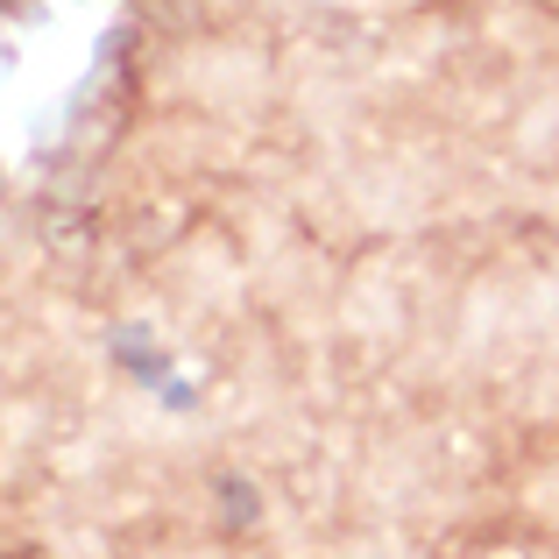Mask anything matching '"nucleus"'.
<instances>
[{
    "label": "nucleus",
    "mask_w": 559,
    "mask_h": 559,
    "mask_svg": "<svg viewBox=\"0 0 559 559\" xmlns=\"http://www.w3.org/2000/svg\"><path fill=\"white\" fill-rule=\"evenodd\" d=\"M114 361H121L135 382H150V390H164V382H170V355L156 341H142V333H114Z\"/></svg>",
    "instance_id": "obj_1"
},
{
    "label": "nucleus",
    "mask_w": 559,
    "mask_h": 559,
    "mask_svg": "<svg viewBox=\"0 0 559 559\" xmlns=\"http://www.w3.org/2000/svg\"><path fill=\"white\" fill-rule=\"evenodd\" d=\"M213 496H219V510H227L234 532H248V524L262 518V489H255V481H241V475H219V481H213Z\"/></svg>",
    "instance_id": "obj_2"
}]
</instances>
